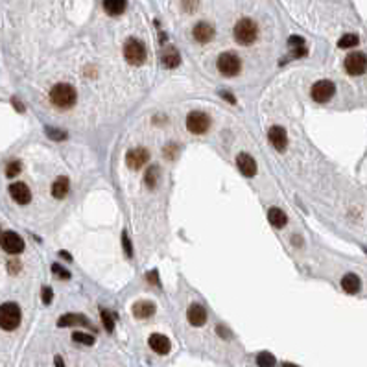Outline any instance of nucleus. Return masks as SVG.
Wrapping results in <instances>:
<instances>
[{"instance_id":"1","label":"nucleus","mask_w":367,"mask_h":367,"mask_svg":"<svg viewBox=\"0 0 367 367\" xmlns=\"http://www.w3.org/2000/svg\"><path fill=\"white\" fill-rule=\"evenodd\" d=\"M76 89L68 83H57L50 91V102L59 109H70L76 103Z\"/></svg>"},{"instance_id":"2","label":"nucleus","mask_w":367,"mask_h":367,"mask_svg":"<svg viewBox=\"0 0 367 367\" xmlns=\"http://www.w3.org/2000/svg\"><path fill=\"white\" fill-rule=\"evenodd\" d=\"M259 37V26L251 19H240L235 26V39L238 45H253Z\"/></svg>"},{"instance_id":"3","label":"nucleus","mask_w":367,"mask_h":367,"mask_svg":"<svg viewBox=\"0 0 367 367\" xmlns=\"http://www.w3.org/2000/svg\"><path fill=\"white\" fill-rule=\"evenodd\" d=\"M21 308L17 303H4L0 305V328L4 331H15L21 325Z\"/></svg>"},{"instance_id":"4","label":"nucleus","mask_w":367,"mask_h":367,"mask_svg":"<svg viewBox=\"0 0 367 367\" xmlns=\"http://www.w3.org/2000/svg\"><path fill=\"white\" fill-rule=\"evenodd\" d=\"M124 57H126V61H128L129 65H135V66L142 65V63L146 61V46L138 41V39L131 37V39H128L126 45H124Z\"/></svg>"},{"instance_id":"5","label":"nucleus","mask_w":367,"mask_h":367,"mask_svg":"<svg viewBox=\"0 0 367 367\" xmlns=\"http://www.w3.org/2000/svg\"><path fill=\"white\" fill-rule=\"evenodd\" d=\"M242 68V61H240V57L233 52H224V54H219L218 57V70L227 78H233L236 76Z\"/></svg>"},{"instance_id":"6","label":"nucleus","mask_w":367,"mask_h":367,"mask_svg":"<svg viewBox=\"0 0 367 367\" xmlns=\"http://www.w3.org/2000/svg\"><path fill=\"white\" fill-rule=\"evenodd\" d=\"M187 128H189L190 133L194 135H201V133H207L210 128V118L207 113L201 111H192L187 117Z\"/></svg>"},{"instance_id":"7","label":"nucleus","mask_w":367,"mask_h":367,"mask_svg":"<svg viewBox=\"0 0 367 367\" xmlns=\"http://www.w3.org/2000/svg\"><path fill=\"white\" fill-rule=\"evenodd\" d=\"M334 92H336V85H334L331 80H321V82L314 83L310 94H312V98H314V102L325 103L334 96Z\"/></svg>"},{"instance_id":"8","label":"nucleus","mask_w":367,"mask_h":367,"mask_svg":"<svg viewBox=\"0 0 367 367\" xmlns=\"http://www.w3.org/2000/svg\"><path fill=\"white\" fill-rule=\"evenodd\" d=\"M0 245L10 255H19V253L24 251V240L13 231H6L4 235L0 236Z\"/></svg>"},{"instance_id":"9","label":"nucleus","mask_w":367,"mask_h":367,"mask_svg":"<svg viewBox=\"0 0 367 367\" xmlns=\"http://www.w3.org/2000/svg\"><path fill=\"white\" fill-rule=\"evenodd\" d=\"M345 70L351 76H362L367 70V56L363 52H354L345 57Z\"/></svg>"},{"instance_id":"10","label":"nucleus","mask_w":367,"mask_h":367,"mask_svg":"<svg viewBox=\"0 0 367 367\" xmlns=\"http://www.w3.org/2000/svg\"><path fill=\"white\" fill-rule=\"evenodd\" d=\"M148 159H150L148 150L146 148H135V150H129L128 152V155H126V163H128L129 168L138 170L148 163Z\"/></svg>"},{"instance_id":"11","label":"nucleus","mask_w":367,"mask_h":367,"mask_svg":"<svg viewBox=\"0 0 367 367\" xmlns=\"http://www.w3.org/2000/svg\"><path fill=\"white\" fill-rule=\"evenodd\" d=\"M268 138H270L271 146L279 152H284L286 146H288V135H286V129L281 126H273L268 133Z\"/></svg>"},{"instance_id":"12","label":"nucleus","mask_w":367,"mask_h":367,"mask_svg":"<svg viewBox=\"0 0 367 367\" xmlns=\"http://www.w3.org/2000/svg\"><path fill=\"white\" fill-rule=\"evenodd\" d=\"M10 196L13 198V201H17L19 205H28L31 199V192L28 189V185L24 183H13L10 187Z\"/></svg>"},{"instance_id":"13","label":"nucleus","mask_w":367,"mask_h":367,"mask_svg":"<svg viewBox=\"0 0 367 367\" xmlns=\"http://www.w3.org/2000/svg\"><path fill=\"white\" fill-rule=\"evenodd\" d=\"M236 166H238V170L244 173L245 177H253L256 173V163L249 153H240L238 157H236Z\"/></svg>"},{"instance_id":"14","label":"nucleus","mask_w":367,"mask_h":367,"mask_svg":"<svg viewBox=\"0 0 367 367\" xmlns=\"http://www.w3.org/2000/svg\"><path fill=\"white\" fill-rule=\"evenodd\" d=\"M214 28L209 24V22H198L194 26V30H192V35L198 43H209L212 41V37H214Z\"/></svg>"},{"instance_id":"15","label":"nucleus","mask_w":367,"mask_h":367,"mask_svg":"<svg viewBox=\"0 0 367 367\" xmlns=\"http://www.w3.org/2000/svg\"><path fill=\"white\" fill-rule=\"evenodd\" d=\"M152 351H155L157 354H168L170 349H172V343L164 334H152L148 340Z\"/></svg>"},{"instance_id":"16","label":"nucleus","mask_w":367,"mask_h":367,"mask_svg":"<svg viewBox=\"0 0 367 367\" xmlns=\"http://www.w3.org/2000/svg\"><path fill=\"white\" fill-rule=\"evenodd\" d=\"M187 317H189V323L192 326H203L205 321H207V310H205L201 305L194 303V305L189 308V314H187Z\"/></svg>"},{"instance_id":"17","label":"nucleus","mask_w":367,"mask_h":367,"mask_svg":"<svg viewBox=\"0 0 367 367\" xmlns=\"http://www.w3.org/2000/svg\"><path fill=\"white\" fill-rule=\"evenodd\" d=\"M155 314V305L152 301H138L133 305V316L137 319H148Z\"/></svg>"},{"instance_id":"18","label":"nucleus","mask_w":367,"mask_h":367,"mask_svg":"<svg viewBox=\"0 0 367 367\" xmlns=\"http://www.w3.org/2000/svg\"><path fill=\"white\" fill-rule=\"evenodd\" d=\"M161 63H163L166 68H175V66L181 63V56H179L177 48H173V46H166L161 54Z\"/></svg>"},{"instance_id":"19","label":"nucleus","mask_w":367,"mask_h":367,"mask_svg":"<svg viewBox=\"0 0 367 367\" xmlns=\"http://www.w3.org/2000/svg\"><path fill=\"white\" fill-rule=\"evenodd\" d=\"M74 325H83V326H91V321L87 319L85 316L82 314H65V316L59 317V321H57V326H74Z\"/></svg>"},{"instance_id":"20","label":"nucleus","mask_w":367,"mask_h":367,"mask_svg":"<svg viewBox=\"0 0 367 367\" xmlns=\"http://www.w3.org/2000/svg\"><path fill=\"white\" fill-rule=\"evenodd\" d=\"M268 219H270V224L275 227V229H282L286 224H288V216H286L284 210L277 209V207H271L268 210Z\"/></svg>"},{"instance_id":"21","label":"nucleus","mask_w":367,"mask_h":367,"mask_svg":"<svg viewBox=\"0 0 367 367\" xmlns=\"http://www.w3.org/2000/svg\"><path fill=\"white\" fill-rule=\"evenodd\" d=\"M126 6H128V0H103V10L107 15H122L126 11Z\"/></svg>"},{"instance_id":"22","label":"nucleus","mask_w":367,"mask_h":367,"mask_svg":"<svg viewBox=\"0 0 367 367\" xmlns=\"http://www.w3.org/2000/svg\"><path fill=\"white\" fill-rule=\"evenodd\" d=\"M342 288L347 293H358L360 288H362V282H360V277L354 275V273H347L342 279Z\"/></svg>"},{"instance_id":"23","label":"nucleus","mask_w":367,"mask_h":367,"mask_svg":"<svg viewBox=\"0 0 367 367\" xmlns=\"http://www.w3.org/2000/svg\"><path fill=\"white\" fill-rule=\"evenodd\" d=\"M68 189H70V183L66 177H57L52 185V196L57 199H63L66 194H68Z\"/></svg>"},{"instance_id":"24","label":"nucleus","mask_w":367,"mask_h":367,"mask_svg":"<svg viewBox=\"0 0 367 367\" xmlns=\"http://www.w3.org/2000/svg\"><path fill=\"white\" fill-rule=\"evenodd\" d=\"M288 46H290L291 56H293V57H303L306 54L305 41H303L301 37H297V35L290 37V39H288Z\"/></svg>"},{"instance_id":"25","label":"nucleus","mask_w":367,"mask_h":367,"mask_svg":"<svg viewBox=\"0 0 367 367\" xmlns=\"http://www.w3.org/2000/svg\"><path fill=\"white\" fill-rule=\"evenodd\" d=\"M277 360L273 354H270V352H260L259 356H256V365L259 367H275Z\"/></svg>"},{"instance_id":"26","label":"nucleus","mask_w":367,"mask_h":367,"mask_svg":"<svg viewBox=\"0 0 367 367\" xmlns=\"http://www.w3.org/2000/svg\"><path fill=\"white\" fill-rule=\"evenodd\" d=\"M157 181H159V168L157 166H152V168H148V172L144 173V183L148 185L150 189H153V187H157Z\"/></svg>"},{"instance_id":"27","label":"nucleus","mask_w":367,"mask_h":367,"mask_svg":"<svg viewBox=\"0 0 367 367\" xmlns=\"http://www.w3.org/2000/svg\"><path fill=\"white\" fill-rule=\"evenodd\" d=\"M358 43H360L358 35H354V33H347V35H343L342 39L338 41V46H340V48H352V46H356Z\"/></svg>"},{"instance_id":"28","label":"nucleus","mask_w":367,"mask_h":367,"mask_svg":"<svg viewBox=\"0 0 367 367\" xmlns=\"http://www.w3.org/2000/svg\"><path fill=\"white\" fill-rule=\"evenodd\" d=\"M72 340L76 343H83V345H94V336L87 334V332H74Z\"/></svg>"},{"instance_id":"29","label":"nucleus","mask_w":367,"mask_h":367,"mask_svg":"<svg viewBox=\"0 0 367 367\" xmlns=\"http://www.w3.org/2000/svg\"><path fill=\"white\" fill-rule=\"evenodd\" d=\"M102 321H103V326H105V331L113 332V328H115V319H113L111 312H109V310H102Z\"/></svg>"},{"instance_id":"30","label":"nucleus","mask_w":367,"mask_h":367,"mask_svg":"<svg viewBox=\"0 0 367 367\" xmlns=\"http://www.w3.org/2000/svg\"><path fill=\"white\" fill-rule=\"evenodd\" d=\"M21 168L22 166L19 161H11V163L6 166V175H8V177H15L17 173H21Z\"/></svg>"},{"instance_id":"31","label":"nucleus","mask_w":367,"mask_h":367,"mask_svg":"<svg viewBox=\"0 0 367 367\" xmlns=\"http://www.w3.org/2000/svg\"><path fill=\"white\" fill-rule=\"evenodd\" d=\"M46 135L54 140H65L66 138V133L65 131H59V129H52V128H46Z\"/></svg>"},{"instance_id":"32","label":"nucleus","mask_w":367,"mask_h":367,"mask_svg":"<svg viewBox=\"0 0 367 367\" xmlns=\"http://www.w3.org/2000/svg\"><path fill=\"white\" fill-rule=\"evenodd\" d=\"M52 271H54V273H57V277H59V279H70V273H68L65 268H61L59 264H52Z\"/></svg>"},{"instance_id":"33","label":"nucleus","mask_w":367,"mask_h":367,"mask_svg":"<svg viewBox=\"0 0 367 367\" xmlns=\"http://www.w3.org/2000/svg\"><path fill=\"white\" fill-rule=\"evenodd\" d=\"M41 297H43V303H45V305H50L52 299H54V291H52L50 286H45V288H43Z\"/></svg>"},{"instance_id":"34","label":"nucleus","mask_w":367,"mask_h":367,"mask_svg":"<svg viewBox=\"0 0 367 367\" xmlns=\"http://www.w3.org/2000/svg\"><path fill=\"white\" fill-rule=\"evenodd\" d=\"M122 244H124V251H126V255L131 256V255H133V251H131V242H129V238H128V235H126V233H124V235H122Z\"/></svg>"},{"instance_id":"35","label":"nucleus","mask_w":367,"mask_h":367,"mask_svg":"<svg viewBox=\"0 0 367 367\" xmlns=\"http://www.w3.org/2000/svg\"><path fill=\"white\" fill-rule=\"evenodd\" d=\"M183 8L187 11H196V8H198V0H183Z\"/></svg>"},{"instance_id":"36","label":"nucleus","mask_w":367,"mask_h":367,"mask_svg":"<svg viewBox=\"0 0 367 367\" xmlns=\"http://www.w3.org/2000/svg\"><path fill=\"white\" fill-rule=\"evenodd\" d=\"M11 102H13V105H15V109L19 113H24V105H22L21 102H19V100H17V98H13V100H11Z\"/></svg>"},{"instance_id":"37","label":"nucleus","mask_w":367,"mask_h":367,"mask_svg":"<svg viewBox=\"0 0 367 367\" xmlns=\"http://www.w3.org/2000/svg\"><path fill=\"white\" fill-rule=\"evenodd\" d=\"M148 281L153 282V284H157V271H150V273H148Z\"/></svg>"},{"instance_id":"38","label":"nucleus","mask_w":367,"mask_h":367,"mask_svg":"<svg viewBox=\"0 0 367 367\" xmlns=\"http://www.w3.org/2000/svg\"><path fill=\"white\" fill-rule=\"evenodd\" d=\"M222 96L227 100V102H231V103H235V96L233 94H227V92H222Z\"/></svg>"},{"instance_id":"39","label":"nucleus","mask_w":367,"mask_h":367,"mask_svg":"<svg viewBox=\"0 0 367 367\" xmlns=\"http://www.w3.org/2000/svg\"><path fill=\"white\" fill-rule=\"evenodd\" d=\"M8 268H10V271H11V273H15V271L19 270V264H17V262H11V264L8 266Z\"/></svg>"},{"instance_id":"40","label":"nucleus","mask_w":367,"mask_h":367,"mask_svg":"<svg viewBox=\"0 0 367 367\" xmlns=\"http://www.w3.org/2000/svg\"><path fill=\"white\" fill-rule=\"evenodd\" d=\"M218 332H219V334H222V336H224V338H229V332L225 331L224 326H218Z\"/></svg>"},{"instance_id":"41","label":"nucleus","mask_w":367,"mask_h":367,"mask_svg":"<svg viewBox=\"0 0 367 367\" xmlns=\"http://www.w3.org/2000/svg\"><path fill=\"white\" fill-rule=\"evenodd\" d=\"M54 362H56L57 367H65V363H63V358H61V356H56V360H54Z\"/></svg>"},{"instance_id":"42","label":"nucleus","mask_w":367,"mask_h":367,"mask_svg":"<svg viewBox=\"0 0 367 367\" xmlns=\"http://www.w3.org/2000/svg\"><path fill=\"white\" fill-rule=\"evenodd\" d=\"M282 367H299V365H296V363H290V362H284V363H282Z\"/></svg>"}]
</instances>
